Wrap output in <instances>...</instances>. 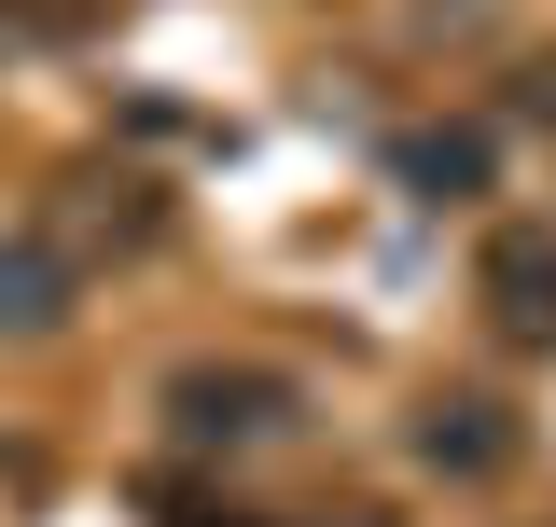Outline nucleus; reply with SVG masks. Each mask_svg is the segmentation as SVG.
<instances>
[{
	"label": "nucleus",
	"mask_w": 556,
	"mask_h": 527,
	"mask_svg": "<svg viewBox=\"0 0 556 527\" xmlns=\"http://www.w3.org/2000/svg\"><path fill=\"white\" fill-rule=\"evenodd\" d=\"M486 306H501V333L556 347V222H501L486 236Z\"/></svg>",
	"instance_id": "2"
},
{
	"label": "nucleus",
	"mask_w": 556,
	"mask_h": 527,
	"mask_svg": "<svg viewBox=\"0 0 556 527\" xmlns=\"http://www.w3.org/2000/svg\"><path fill=\"white\" fill-rule=\"evenodd\" d=\"M417 459L459 472V486H486V472L515 459V430H501V402H417Z\"/></svg>",
	"instance_id": "4"
},
{
	"label": "nucleus",
	"mask_w": 556,
	"mask_h": 527,
	"mask_svg": "<svg viewBox=\"0 0 556 527\" xmlns=\"http://www.w3.org/2000/svg\"><path fill=\"white\" fill-rule=\"evenodd\" d=\"M390 181H404L417 208H473L486 195V126H417L404 153H390Z\"/></svg>",
	"instance_id": "3"
},
{
	"label": "nucleus",
	"mask_w": 556,
	"mask_h": 527,
	"mask_svg": "<svg viewBox=\"0 0 556 527\" xmlns=\"http://www.w3.org/2000/svg\"><path fill=\"white\" fill-rule=\"evenodd\" d=\"M515 112H529V126L556 139V56H543V69H515Z\"/></svg>",
	"instance_id": "6"
},
{
	"label": "nucleus",
	"mask_w": 556,
	"mask_h": 527,
	"mask_svg": "<svg viewBox=\"0 0 556 527\" xmlns=\"http://www.w3.org/2000/svg\"><path fill=\"white\" fill-rule=\"evenodd\" d=\"M70 278H84V264H70L56 236H0V333H56Z\"/></svg>",
	"instance_id": "5"
},
{
	"label": "nucleus",
	"mask_w": 556,
	"mask_h": 527,
	"mask_svg": "<svg viewBox=\"0 0 556 527\" xmlns=\"http://www.w3.org/2000/svg\"><path fill=\"white\" fill-rule=\"evenodd\" d=\"M292 416H306V389L265 375V361H195V375H167V445H181V459H265V445H292Z\"/></svg>",
	"instance_id": "1"
}]
</instances>
